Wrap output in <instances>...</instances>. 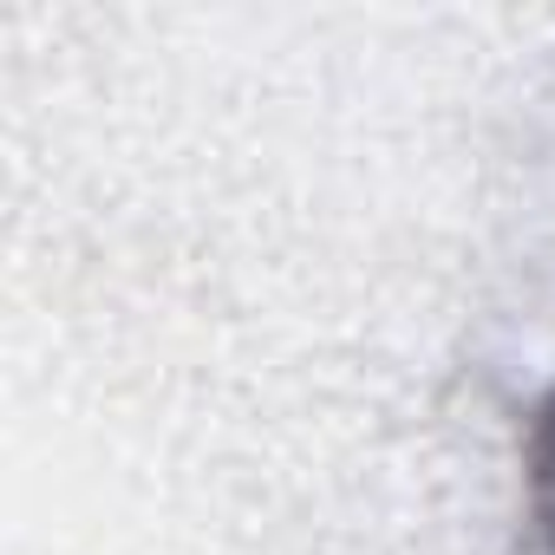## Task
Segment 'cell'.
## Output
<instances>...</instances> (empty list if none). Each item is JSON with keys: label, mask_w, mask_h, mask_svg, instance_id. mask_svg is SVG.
I'll use <instances>...</instances> for the list:
<instances>
[{"label": "cell", "mask_w": 555, "mask_h": 555, "mask_svg": "<svg viewBox=\"0 0 555 555\" xmlns=\"http://www.w3.org/2000/svg\"><path fill=\"white\" fill-rule=\"evenodd\" d=\"M529 503H535V522H542V548L555 555V399L542 405L535 438H529Z\"/></svg>", "instance_id": "cell-1"}]
</instances>
